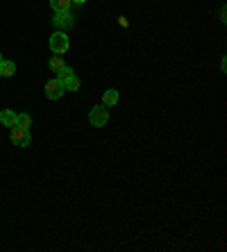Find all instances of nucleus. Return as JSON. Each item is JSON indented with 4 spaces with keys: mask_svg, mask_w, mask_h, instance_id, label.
Returning a JSON list of instances; mask_svg holds the SVG:
<instances>
[{
    "mask_svg": "<svg viewBox=\"0 0 227 252\" xmlns=\"http://www.w3.org/2000/svg\"><path fill=\"white\" fill-rule=\"evenodd\" d=\"M64 87H66V91H77V89H80V80L73 75L70 80H66L64 82Z\"/></svg>",
    "mask_w": 227,
    "mask_h": 252,
    "instance_id": "nucleus-11",
    "label": "nucleus"
},
{
    "mask_svg": "<svg viewBox=\"0 0 227 252\" xmlns=\"http://www.w3.org/2000/svg\"><path fill=\"white\" fill-rule=\"evenodd\" d=\"M53 23L57 25V28H70V25H73V14L70 12H59L57 16L53 18Z\"/></svg>",
    "mask_w": 227,
    "mask_h": 252,
    "instance_id": "nucleus-6",
    "label": "nucleus"
},
{
    "mask_svg": "<svg viewBox=\"0 0 227 252\" xmlns=\"http://www.w3.org/2000/svg\"><path fill=\"white\" fill-rule=\"evenodd\" d=\"M116 102H118V91H116V89L105 91V95H102V105H105V107H114Z\"/></svg>",
    "mask_w": 227,
    "mask_h": 252,
    "instance_id": "nucleus-8",
    "label": "nucleus"
},
{
    "mask_svg": "<svg viewBox=\"0 0 227 252\" xmlns=\"http://www.w3.org/2000/svg\"><path fill=\"white\" fill-rule=\"evenodd\" d=\"M0 62H2V55H0Z\"/></svg>",
    "mask_w": 227,
    "mask_h": 252,
    "instance_id": "nucleus-15",
    "label": "nucleus"
},
{
    "mask_svg": "<svg viewBox=\"0 0 227 252\" xmlns=\"http://www.w3.org/2000/svg\"><path fill=\"white\" fill-rule=\"evenodd\" d=\"M64 94H66V87H64V82H59L57 77L46 84V98L48 100H59Z\"/></svg>",
    "mask_w": 227,
    "mask_h": 252,
    "instance_id": "nucleus-4",
    "label": "nucleus"
},
{
    "mask_svg": "<svg viewBox=\"0 0 227 252\" xmlns=\"http://www.w3.org/2000/svg\"><path fill=\"white\" fill-rule=\"evenodd\" d=\"M107 121H109V112L105 109V105H96L89 112V123L96 125V127H105Z\"/></svg>",
    "mask_w": 227,
    "mask_h": 252,
    "instance_id": "nucleus-3",
    "label": "nucleus"
},
{
    "mask_svg": "<svg viewBox=\"0 0 227 252\" xmlns=\"http://www.w3.org/2000/svg\"><path fill=\"white\" fill-rule=\"evenodd\" d=\"M9 139L14 141V146L18 148H28L30 141H32V134H30L28 127H21V125H14L12 132H9Z\"/></svg>",
    "mask_w": 227,
    "mask_h": 252,
    "instance_id": "nucleus-1",
    "label": "nucleus"
},
{
    "mask_svg": "<svg viewBox=\"0 0 227 252\" xmlns=\"http://www.w3.org/2000/svg\"><path fill=\"white\" fill-rule=\"evenodd\" d=\"M70 2H75V5H82V2H87V0H70Z\"/></svg>",
    "mask_w": 227,
    "mask_h": 252,
    "instance_id": "nucleus-14",
    "label": "nucleus"
},
{
    "mask_svg": "<svg viewBox=\"0 0 227 252\" xmlns=\"http://www.w3.org/2000/svg\"><path fill=\"white\" fill-rule=\"evenodd\" d=\"M64 66V59H62V55H55V57H50V68L53 70H59Z\"/></svg>",
    "mask_w": 227,
    "mask_h": 252,
    "instance_id": "nucleus-13",
    "label": "nucleus"
},
{
    "mask_svg": "<svg viewBox=\"0 0 227 252\" xmlns=\"http://www.w3.org/2000/svg\"><path fill=\"white\" fill-rule=\"evenodd\" d=\"M0 123L5 125V127H14L18 123V114H14L12 109H2L0 112Z\"/></svg>",
    "mask_w": 227,
    "mask_h": 252,
    "instance_id": "nucleus-5",
    "label": "nucleus"
},
{
    "mask_svg": "<svg viewBox=\"0 0 227 252\" xmlns=\"http://www.w3.org/2000/svg\"><path fill=\"white\" fill-rule=\"evenodd\" d=\"M70 41H68V34H64V32H55V34H50V50H53L55 55H64L66 50H68Z\"/></svg>",
    "mask_w": 227,
    "mask_h": 252,
    "instance_id": "nucleus-2",
    "label": "nucleus"
},
{
    "mask_svg": "<svg viewBox=\"0 0 227 252\" xmlns=\"http://www.w3.org/2000/svg\"><path fill=\"white\" fill-rule=\"evenodd\" d=\"M50 7L55 9V14H59V12H68L70 0H50Z\"/></svg>",
    "mask_w": 227,
    "mask_h": 252,
    "instance_id": "nucleus-9",
    "label": "nucleus"
},
{
    "mask_svg": "<svg viewBox=\"0 0 227 252\" xmlns=\"http://www.w3.org/2000/svg\"><path fill=\"white\" fill-rule=\"evenodd\" d=\"M16 125H21V127H28L30 129V125H32V116L30 114H18V123Z\"/></svg>",
    "mask_w": 227,
    "mask_h": 252,
    "instance_id": "nucleus-12",
    "label": "nucleus"
},
{
    "mask_svg": "<svg viewBox=\"0 0 227 252\" xmlns=\"http://www.w3.org/2000/svg\"><path fill=\"white\" fill-rule=\"evenodd\" d=\"M14 73H16V64L9 59H2L0 62V77H12Z\"/></svg>",
    "mask_w": 227,
    "mask_h": 252,
    "instance_id": "nucleus-7",
    "label": "nucleus"
},
{
    "mask_svg": "<svg viewBox=\"0 0 227 252\" xmlns=\"http://www.w3.org/2000/svg\"><path fill=\"white\" fill-rule=\"evenodd\" d=\"M73 75H75V73H73V68H70V66H66V64L57 70V80H59V82H66V80H70Z\"/></svg>",
    "mask_w": 227,
    "mask_h": 252,
    "instance_id": "nucleus-10",
    "label": "nucleus"
}]
</instances>
